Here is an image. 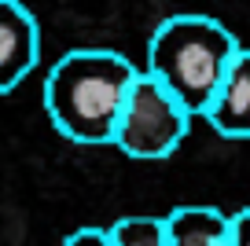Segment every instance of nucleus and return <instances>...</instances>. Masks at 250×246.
<instances>
[{
  "label": "nucleus",
  "mask_w": 250,
  "mask_h": 246,
  "mask_svg": "<svg viewBox=\"0 0 250 246\" xmlns=\"http://www.w3.org/2000/svg\"><path fill=\"white\" fill-rule=\"evenodd\" d=\"M144 70L110 48H74L44 77V110L74 144H114L118 118Z\"/></svg>",
  "instance_id": "f257e3e1"
},
{
  "label": "nucleus",
  "mask_w": 250,
  "mask_h": 246,
  "mask_svg": "<svg viewBox=\"0 0 250 246\" xmlns=\"http://www.w3.org/2000/svg\"><path fill=\"white\" fill-rule=\"evenodd\" d=\"M235 52L239 44L225 22L210 15H173L151 33L147 74L158 77L195 118H206Z\"/></svg>",
  "instance_id": "f03ea898"
},
{
  "label": "nucleus",
  "mask_w": 250,
  "mask_h": 246,
  "mask_svg": "<svg viewBox=\"0 0 250 246\" xmlns=\"http://www.w3.org/2000/svg\"><path fill=\"white\" fill-rule=\"evenodd\" d=\"M191 118L195 114H191L158 77H151L147 70H144V74L136 77L129 100H125V110H122V118H118L114 144L110 147H118L122 154L140 158V162L169 158L188 140Z\"/></svg>",
  "instance_id": "7ed1b4c3"
},
{
  "label": "nucleus",
  "mask_w": 250,
  "mask_h": 246,
  "mask_svg": "<svg viewBox=\"0 0 250 246\" xmlns=\"http://www.w3.org/2000/svg\"><path fill=\"white\" fill-rule=\"evenodd\" d=\"M41 59V26L22 0H0V92L8 96Z\"/></svg>",
  "instance_id": "20e7f679"
},
{
  "label": "nucleus",
  "mask_w": 250,
  "mask_h": 246,
  "mask_svg": "<svg viewBox=\"0 0 250 246\" xmlns=\"http://www.w3.org/2000/svg\"><path fill=\"white\" fill-rule=\"evenodd\" d=\"M206 122L225 140H250V48H239L213 96Z\"/></svg>",
  "instance_id": "39448f33"
},
{
  "label": "nucleus",
  "mask_w": 250,
  "mask_h": 246,
  "mask_svg": "<svg viewBox=\"0 0 250 246\" xmlns=\"http://www.w3.org/2000/svg\"><path fill=\"white\" fill-rule=\"evenodd\" d=\"M169 246H228L232 217L213 206H177L166 217Z\"/></svg>",
  "instance_id": "423d86ee"
},
{
  "label": "nucleus",
  "mask_w": 250,
  "mask_h": 246,
  "mask_svg": "<svg viewBox=\"0 0 250 246\" xmlns=\"http://www.w3.org/2000/svg\"><path fill=\"white\" fill-rule=\"evenodd\" d=\"M110 246H169L166 217H122L110 224Z\"/></svg>",
  "instance_id": "0eeeda50"
},
{
  "label": "nucleus",
  "mask_w": 250,
  "mask_h": 246,
  "mask_svg": "<svg viewBox=\"0 0 250 246\" xmlns=\"http://www.w3.org/2000/svg\"><path fill=\"white\" fill-rule=\"evenodd\" d=\"M66 246H110V228H96V224L78 228L66 235Z\"/></svg>",
  "instance_id": "6e6552de"
},
{
  "label": "nucleus",
  "mask_w": 250,
  "mask_h": 246,
  "mask_svg": "<svg viewBox=\"0 0 250 246\" xmlns=\"http://www.w3.org/2000/svg\"><path fill=\"white\" fill-rule=\"evenodd\" d=\"M228 246H250V209H239L232 217V243Z\"/></svg>",
  "instance_id": "1a4fd4ad"
}]
</instances>
